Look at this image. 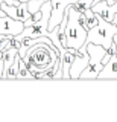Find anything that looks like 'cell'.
<instances>
[{
    "label": "cell",
    "mask_w": 117,
    "mask_h": 122,
    "mask_svg": "<svg viewBox=\"0 0 117 122\" xmlns=\"http://www.w3.org/2000/svg\"><path fill=\"white\" fill-rule=\"evenodd\" d=\"M23 61L35 76V73H41V72H46L49 69L55 67L59 63V53L56 47L52 44L37 43L28 49V53L23 58Z\"/></svg>",
    "instance_id": "6da1fadb"
},
{
    "label": "cell",
    "mask_w": 117,
    "mask_h": 122,
    "mask_svg": "<svg viewBox=\"0 0 117 122\" xmlns=\"http://www.w3.org/2000/svg\"><path fill=\"white\" fill-rule=\"evenodd\" d=\"M67 12H69V21H67V28H66V38H67V47L71 49H81L85 44L87 40V30L84 26L79 23L78 15L79 11L73 5L67 6Z\"/></svg>",
    "instance_id": "7a4b0ae2"
},
{
    "label": "cell",
    "mask_w": 117,
    "mask_h": 122,
    "mask_svg": "<svg viewBox=\"0 0 117 122\" xmlns=\"http://www.w3.org/2000/svg\"><path fill=\"white\" fill-rule=\"evenodd\" d=\"M116 34H117V25H114V23H111V21H107L102 17H99L97 25L93 26L91 29H88L85 44H90V43L100 44L108 51V49L111 47V44L114 43Z\"/></svg>",
    "instance_id": "3957f363"
},
{
    "label": "cell",
    "mask_w": 117,
    "mask_h": 122,
    "mask_svg": "<svg viewBox=\"0 0 117 122\" xmlns=\"http://www.w3.org/2000/svg\"><path fill=\"white\" fill-rule=\"evenodd\" d=\"M88 47V53H90V61L87 64V67L84 69V72L81 73V78L79 79H97L102 67H103V56L108 53V51L100 44H94V43H90L87 44Z\"/></svg>",
    "instance_id": "277c9868"
},
{
    "label": "cell",
    "mask_w": 117,
    "mask_h": 122,
    "mask_svg": "<svg viewBox=\"0 0 117 122\" xmlns=\"http://www.w3.org/2000/svg\"><path fill=\"white\" fill-rule=\"evenodd\" d=\"M78 49H71V47H62L59 49V69L56 70V73L53 76V79H70V69L71 64L75 61Z\"/></svg>",
    "instance_id": "5b68a950"
},
{
    "label": "cell",
    "mask_w": 117,
    "mask_h": 122,
    "mask_svg": "<svg viewBox=\"0 0 117 122\" xmlns=\"http://www.w3.org/2000/svg\"><path fill=\"white\" fill-rule=\"evenodd\" d=\"M52 2V15H50V21H49V30H53L59 23L62 21L64 15H66V9L67 6L75 5L79 0H50Z\"/></svg>",
    "instance_id": "8992f818"
},
{
    "label": "cell",
    "mask_w": 117,
    "mask_h": 122,
    "mask_svg": "<svg viewBox=\"0 0 117 122\" xmlns=\"http://www.w3.org/2000/svg\"><path fill=\"white\" fill-rule=\"evenodd\" d=\"M88 61H90L88 47H87V44H84L81 49H78V52H76L75 61H73L71 69H70V79H79V78H81V73L84 72V69L87 67Z\"/></svg>",
    "instance_id": "52a82bcc"
},
{
    "label": "cell",
    "mask_w": 117,
    "mask_h": 122,
    "mask_svg": "<svg viewBox=\"0 0 117 122\" xmlns=\"http://www.w3.org/2000/svg\"><path fill=\"white\" fill-rule=\"evenodd\" d=\"M24 21L15 20V18L9 17V15H3L0 17V34L5 35H18L24 30Z\"/></svg>",
    "instance_id": "ba28073f"
},
{
    "label": "cell",
    "mask_w": 117,
    "mask_h": 122,
    "mask_svg": "<svg viewBox=\"0 0 117 122\" xmlns=\"http://www.w3.org/2000/svg\"><path fill=\"white\" fill-rule=\"evenodd\" d=\"M2 9L5 11L6 15L15 18V20H20V21H26L31 17V12H29V8H28V2H21L20 5H8V3L3 2Z\"/></svg>",
    "instance_id": "9c48e42d"
},
{
    "label": "cell",
    "mask_w": 117,
    "mask_h": 122,
    "mask_svg": "<svg viewBox=\"0 0 117 122\" xmlns=\"http://www.w3.org/2000/svg\"><path fill=\"white\" fill-rule=\"evenodd\" d=\"M93 11L96 12L99 17H102L103 20L107 21H114V17L117 14V3L114 5H109L108 2H105V0H100V2H94L93 3Z\"/></svg>",
    "instance_id": "30bf717a"
},
{
    "label": "cell",
    "mask_w": 117,
    "mask_h": 122,
    "mask_svg": "<svg viewBox=\"0 0 117 122\" xmlns=\"http://www.w3.org/2000/svg\"><path fill=\"white\" fill-rule=\"evenodd\" d=\"M97 79H117V55H111L107 64H103Z\"/></svg>",
    "instance_id": "8fae6325"
},
{
    "label": "cell",
    "mask_w": 117,
    "mask_h": 122,
    "mask_svg": "<svg viewBox=\"0 0 117 122\" xmlns=\"http://www.w3.org/2000/svg\"><path fill=\"white\" fill-rule=\"evenodd\" d=\"M20 61H21V56L17 55L14 63L9 66V69L5 72L3 75V79H17V75H18V70H20Z\"/></svg>",
    "instance_id": "7c38bea8"
},
{
    "label": "cell",
    "mask_w": 117,
    "mask_h": 122,
    "mask_svg": "<svg viewBox=\"0 0 117 122\" xmlns=\"http://www.w3.org/2000/svg\"><path fill=\"white\" fill-rule=\"evenodd\" d=\"M85 14V18H87V26H88V29H91L93 26L97 25V21H99V15L93 11V8H87L84 11Z\"/></svg>",
    "instance_id": "4fadbf2b"
},
{
    "label": "cell",
    "mask_w": 117,
    "mask_h": 122,
    "mask_svg": "<svg viewBox=\"0 0 117 122\" xmlns=\"http://www.w3.org/2000/svg\"><path fill=\"white\" fill-rule=\"evenodd\" d=\"M17 79H35V76H33V73L29 70V67L26 66L23 58H21V61H20V70H18Z\"/></svg>",
    "instance_id": "5bb4252c"
},
{
    "label": "cell",
    "mask_w": 117,
    "mask_h": 122,
    "mask_svg": "<svg viewBox=\"0 0 117 122\" xmlns=\"http://www.w3.org/2000/svg\"><path fill=\"white\" fill-rule=\"evenodd\" d=\"M44 2H46V0H28V8H29V12H31V15L35 14V12H38Z\"/></svg>",
    "instance_id": "9a60e30c"
},
{
    "label": "cell",
    "mask_w": 117,
    "mask_h": 122,
    "mask_svg": "<svg viewBox=\"0 0 117 122\" xmlns=\"http://www.w3.org/2000/svg\"><path fill=\"white\" fill-rule=\"evenodd\" d=\"M94 3V0H79V2L75 3V8H76L78 11H81V12H84V11L87 9V8H91Z\"/></svg>",
    "instance_id": "2e32d148"
},
{
    "label": "cell",
    "mask_w": 117,
    "mask_h": 122,
    "mask_svg": "<svg viewBox=\"0 0 117 122\" xmlns=\"http://www.w3.org/2000/svg\"><path fill=\"white\" fill-rule=\"evenodd\" d=\"M108 53H109V55H116V53H117V46H116V43L111 44V47L108 49Z\"/></svg>",
    "instance_id": "e0dca14e"
},
{
    "label": "cell",
    "mask_w": 117,
    "mask_h": 122,
    "mask_svg": "<svg viewBox=\"0 0 117 122\" xmlns=\"http://www.w3.org/2000/svg\"><path fill=\"white\" fill-rule=\"evenodd\" d=\"M114 43H116V46H117V34L114 35ZM116 55H117V53H116Z\"/></svg>",
    "instance_id": "ac0fdd59"
},
{
    "label": "cell",
    "mask_w": 117,
    "mask_h": 122,
    "mask_svg": "<svg viewBox=\"0 0 117 122\" xmlns=\"http://www.w3.org/2000/svg\"><path fill=\"white\" fill-rule=\"evenodd\" d=\"M112 23H114V25H117V14H116V17H114V21H112Z\"/></svg>",
    "instance_id": "d6986e66"
}]
</instances>
